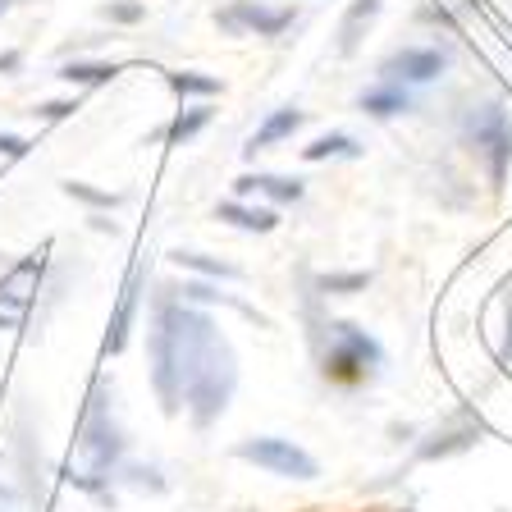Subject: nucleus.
Segmentation results:
<instances>
[{"mask_svg": "<svg viewBox=\"0 0 512 512\" xmlns=\"http://www.w3.org/2000/svg\"><path fill=\"white\" fill-rule=\"evenodd\" d=\"M156 320L170 330L174 352H179L183 403L192 407V421L206 430L215 416H224L229 394H234V384H238L234 352H229V343H224L220 330L211 325V316H202V311L165 302V307L156 311Z\"/></svg>", "mask_w": 512, "mask_h": 512, "instance_id": "nucleus-1", "label": "nucleus"}, {"mask_svg": "<svg viewBox=\"0 0 512 512\" xmlns=\"http://www.w3.org/2000/svg\"><path fill=\"white\" fill-rule=\"evenodd\" d=\"M330 330V348L320 352V375L334 384H362L375 375V366L384 362L380 343L362 330V325H352V320H334L325 325Z\"/></svg>", "mask_w": 512, "mask_h": 512, "instance_id": "nucleus-2", "label": "nucleus"}, {"mask_svg": "<svg viewBox=\"0 0 512 512\" xmlns=\"http://www.w3.org/2000/svg\"><path fill=\"white\" fill-rule=\"evenodd\" d=\"M467 142L476 156H485V165H490V179L494 188L503 183V174H508L512 165V119L503 115V106H476L467 115Z\"/></svg>", "mask_w": 512, "mask_h": 512, "instance_id": "nucleus-3", "label": "nucleus"}, {"mask_svg": "<svg viewBox=\"0 0 512 512\" xmlns=\"http://www.w3.org/2000/svg\"><path fill=\"white\" fill-rule=\"evenodd\" d=\"M243 462H256V467L275 471V476H288V480H311L320 476L316 458H311L307 448H298L293 439H275V435H256V439H243L234 448Z\"/></svg>", "mask_w": 512, "mask_h": 512, "instance_id": "nucleus-4", "label": "nucleus"}, {"mask_svg": "<svg viewBox=\"0 0 512 512\" xmlns=\"http://www.w3.org/2000/svg\"><path fill=\"white\" fill-rule=\"evenodd\" d=\"M298 19V10L293 5H279V10H270V5H261V0H234L229 10L215 14V23H220L224 32H234V37H279V32L288 28V23Z\"/></svg>", "mask_w": 512, "mask_h": 512, "instance_id": "nucleus-5", "label": "nucleus"}, {"mask_svg": "<svg viewBox=\"0 0 512 512\" xmlns=\"http://www.w3.org/2000/svg\"><path fill=\"white\" fill-rule=\"evenodd\" d=\"M444 69H448V55L435 51V46H403V51H394L389 60L380 64L384 83H398V87H407V83H435Z\"/></svg>", "mask_w": 512, "mask_h": 512, "instance_id": "nucleus-6", "label": "nucleus"}, {"mask_svg": "<svg viewBox=\"0 0 512 512\" xmlns=\"http://www.w3.org/2000/svg\"><path fill=\"white\" fill-rule=\"evenodd\" d=\"M307 124V115H302L298 106H279L275 115L266 119V124L256 128L252 138H247V147H243V156H256V151H266V147H275V142H284V138H293L298 128Z\"/></svg>", "mask_w": 512, "mask_h": 512, "instance_id": "nucleus-7", "label": "nucleus"}, {"mask_svg": "<svg viewBox=\"0 0 512 512\" xmlns=\"http://www.w3.org/2000/svg\"><path fill=\"white\" fill-rule=\"evenodd\" d=\"M234 192H238V197L266 192V197H275V202H302L307 183H302V179H284V174H243V179L234 183Z\"/></svg>", "mask_w": 512, "mask_h": 512, "instance_id": "nucleus-8", "label": "nucleus"}, {"mask_svg": "<svg viewBox=\"0 0 512 512\" xmlns=\"http://www.w3.org/2000/svg\"><path fill=\"white\" fill-rule=\"evenodd\" d=\"M215 220L238 224V229H247V234H275L279 229L275 211H266V206H243V202H220L215 206Z\"/></svg>", "mask_w": 512, "mask_h": 512, "instance_id": "nucleus-9", "label": "nucleus"}, {"mask_svg": "<svg viewBox=\"0 0 512 512\" xmlns=\"http://www.w3.org/2000/svg\"><path fill=\"white\" fill-rule=\"evenodd\" d=\"M357 106H362V115L394 119V115H403V110H412V96H407V87H398V83H380V87L357 96Z\"/></svg>", "mask_w": 512, "mask_h": 512, "instance_id": "nucleus-10", "label": "nucleus"}, {"mask_svg": "<svg viewBox=\"0 0 512 512\" xmlns=\"http://www.w3.org/2000/svg\"><path fill=\"white\" fill-rule=\"evenodd\" d=\"M384 0H352V10L343 14V55L357 51V42H362V28H371V19L380 14Z\"/></svg>", "mask_w": 512, "mask_h": 512, "instance_id": "nucleus-11", "label": "nucleus"}, {"mask_svg": "<svg viewBox=\"0 0 512 512\" xmlns=\"http://www.w3.org/2000/svg\"><path fill=\"white\" fill-rule=\"evenodd\" d=\"M211 119H215V106H188V110H179V115H174V124L165 128V142H170V147H183V142L197 138V133H202Z\"/></svg>", "mask_w": 512, "mask_h": 512, "instance_id": "nucleus-12", "label": "nucleus"}, {"mask_svg": "<svg viewBox=\"0 0 512 512\" xmlns=\"http://www.w3.org/2000/svg\"><path fill=\"white\" fill-rule=\"evenodd\" d=\"M334 156L357 160L362 156V142L348 138V133H325V138H316L311 147H302V160H334Z\"/></svg>", "mask_w": 512, "mask_h": 512, "instance_id": "nucleus-13", "label": "nucleus"}, {"mask_svg": "<svg viewBox=\"0 0 512 512\" xmlns=\"http://www.w3.org/2000/svg\"><path fill=\"white\" fill-rule=\"evenodd\" d=\"M115 74H119L115 64H101V60H69V64H60V78H64V83H74V87L110 83Z\"/></svg>", "mask_w": 512, "mask_h": 512, "instance_id": "nucleus-14", "label": "nucleus"}, {"mask_svg": "<svg viewBox=\"0 0 512 512\" xmlns=\"http://www.w3.org/2000/svg\"><path fill=\"white\" fill-rule=\"evenodd\" d=\"M133 302H138V275L128 279V288H124V302H119V316H115V325H110L106 352H119V348H124V339H128V320H133Z\"/></svg>", "mask_w": 512, "mask_h": 512, "instance_id": "nucleus-15", "label": "nucleus"}, {"mask_svg": "<svg viewBox=\"0 0 512 512\" xmlns=\"http://www.w3.org/2000/svg\"><path fill=\"white\" fill-rule=\"evenodd\" d=\"M476 430H480V426L435 435V444H421V458H448V453H458V448H471V444H476Z\"/></svg>", "mask_w": 512, "mask_h": 512, "instance_id": "nucleus-16", "label": "nucleus"}, {"mask_svg": "<svg viewBox=\"0 0 512 512\" xmlns=\"http://www.w3.org/2000/svg\"><path fill=\"white\" fill-rule=\"evenodd\" d=\"M170 87H174L179 96H220V92H224L220 78H211V74H192V69H188V74H170Z\"/></svg>", "mask_w": 512, "mask_h": 512, "instance_id": "nucleus-17", "label": "nucleus"}, {"mask_svg": "<svg viewBox=\"0 0 512 512\" xmlns=\"http://www.w3.org/2000/svg\"><path fill=\"white\" fill-rule=\"evenodd\" d=\"M174 266L202 270V275H211V279H238L234 266H224V261H215V256H202V252H174Z\"/></svg>", "mask_w": 512, "mask_h": 512, "instance_id": "nucleus-18", "label": "nucleus"}, {"mask_svg": "<svg viewBox=\"0 0 512 512\" xmlns=\"http://www.w3.org/2000/svg\"><path fill=\"white\" fill-rule=\"evenodd\" d=\"M183 298H188V302H224V307H238V311H247V316H256V311L243 307L238 298H229V293H220V288H211V284H197V279H192V284H183Z\"/></svg>", "mask_w": 512, "mask_h": 512, "instance_id": "nucleus-19", "label": "nucleus"}, {"mask_svg": "<svg viewBox=\"0 0 512 512\" xmlns=\"http://www.w3.org/2000/svg\"><path fill=\"white\" fill-rule=\"evenodd\" d=\"M64 192L78 197V202H87V206H101V211H115V206L124 202L119 192H101V188H87V183H64Z\"/></svg>", "mask_w": 512, "mask_h": 512, "instance_id": "nucleus-20", "label": "nucleus"}, {"mask_svg": "<svg viewBox=\"0 0 512 512\" xmlns=\"http://www.w3.org/2000/svg\"><path fill=\"white\" fill-rule=\"evenodd\" d=\"M366 284H371V275H320L325 293H362Z\"/></svg>", "mask_w": 512, "mask_h": 512, "instance_id": "nucleus-21", "label": "nucleus"}, {"mask_svg": "<svg viewBox=\"0 0 512 512\" xmlns=\"http://www.w3.org/2000/svg\"><path fill=\"white\" fill-rule=\"evenodd\" d=\"M78 110V96L74 101H42V106H32V115L46 119V124H55V119H69Z\"/></svg>", "mask_w": 512, "mask_h": 512, "instance_id": "nucleus-22", "label": "nucleus"}, {"mask_svg": "<svg viewBox=\"0 0 512 512\" xmlns=\"http://www.w3.org/2000/svg\"><path fill=\"white\" fill-rule=\"evenodd\" d=\"M101 14L115 23H138V19H147V5H138V0H133V5H115V0H110V5H101Z\"/></svg>", "mask_w": 512, "mask_h": 512, "instance_id": "nucleus-23", "label": "nucleus"}, {"mask_svg": "<svg viewBox=\"0 0 512 512\" xmlns=\"http://www.w3.org/2000/svg\"><path fill=\"white\" fill-rule=\"evenodd\" d=\"M0 156L23 160L28 156V138H19V133H0Z\"/></svg>", "mask_w": 512, "mask_h": 512, "instance_id": "nucleus-24", "label": "nucleus"}, {"mask_svg": "<svg viewBox=\"0 0 512 512\" xmlns=\"http://www.w3.org/2000/svg\"><path fill=\"white\" fill-rule=\"evenodd\" d=\"M19 64H23V55H19V51H5V55H0V74H14Z\"/></svg>", "mask_w": 512, "mask_h": 512, "instance_id": "nucleus-25", "label": "nucleus"}, {"mask_svg": "<svg viewBox=\"0 0 512 512\" xmlns=\"http://www.w3.org/2000/svg\"><path fill=\"white\" fill-rule=\"evenodd\" d=\"M14 5H19V0H0V14H10Z\"/></svg>", "mask_w": 512, "mask_h": 512, "instance_id": "nucleus-26", "label": "nucleus"}]
</instances>
